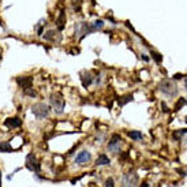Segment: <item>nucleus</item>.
<instances>
[{
  "instance_id": "1",
  "label": "nucleus",
  "mask_w": 187,
  "mask_h": 187,
  "mask_svg": "<svg viewBox=\"0 0 187 187\" xmlns=\"http://www.w3.org/2000/svg\"><path fill=\"white\" fill-rule=\"evenodd\" d=\"M31 113L37 119H46L51 113V107L46 105L45 103H36L31 107Z\"/></svg>"
},
{
  "instance_id": "2",
  "label": "nucleus",
  "mask_w": 187,
  "mask_h": 187,
  "mask_svg": "<svg viewBox=\"0 0 187 187\" xmlns=\"http://www.w3.org/2000/svg\"><path fill=\"white\" fill-rule=\"evenodd\" d=\"M49 103H51L52 109L55 111V113L57 115H62L64 112V107H66V101L64 98H62V96L59 94H52L51 98H49Z\"/></svg>"
},
{
  "instance_id": "3",
  "label": "nucleus",
  "mask_w": 187,
  "mask_h": 187,
  "mask_svg": "<svg viewBox=\"0 0 187 187\" xmlns=\"http://www.w3.org/2000/svg\"><path fill=\"white\" fill-rule=\"evenodd\" d=\"M160 90H161L163 93L167 96V97H174V96L178 94V86L176 83H174L172 81H163L161 83H160Z\"/></svg>"
},
{
  "instance_id": "4",
  "label": "nucleus",
  "mask_w": 187,
  "mask_h": 187,
  "mask_svg": "<svg viewBox=\"0 0 187 187\" xmlns=\"http://www.w3.org/2000/svg\"><path fill=\"white\" fill-rule=\"evenodd\" d=\"M26 167H28L31 172H34V174H38L40 169H41L40 161L37 160V157L34 156L33 153H29L28 156H26Z\"/></svg>"
},
{
  "instance_id": "5",
  "label": "nucleus",
  "mask_w": 187,
  "mask_h": 187,
  "mask_svg": "<svg viewBox=\"0 0 187 187\" xmlns=\"http://www.w3.org/2000/svg\"><path fill=\"white\" fill-rule=\"evenodd\" d=\"M120 142H122V137L119 134H112L109 142L107 145V149L111 152V153H118L120 150Z\"/></svg>"
},
{
  "instance_id": "6",
  "label": "nucleus",
  "mask_w": 187,
  "mask_h": 187,
  "mask_svg": "<svg viewBox=\"0 0 187 187\" xmlns=\"http://www.w3.org/2000/svg\"><path fill=\"white\" fill-rule=\"evenodd\" d=\"M124 187H138L139 185V178L135 172H128L123 178Z\"/></svg>"
},
{
  "instance_id": "7",
  "label": "nucleus",
  "mask_w": 187,
  "mask_h": 187,
  "mask_svg": "<svg viewBox=\"0 0 187 187\" xmlns=\"http://www.w3.org/2000/svg\"><path fill=\"white\" fill-rule=\"evenodd\" d=\"M90 159H92V154H90L89 150H81L79 153L77 154V157H75L74 161H75V164L82 165V164H86V163H89Z\"/></svg>"
},
{
  "instance_id": "8",
  "label": "nucleus",
  "mask_w": 187,
  "mask_h": 187,
  "mask_svg": "<svg viewBox=\"0 0 187 187\" xmlns=\"http://www.w3.org/2000/svg\"><path fill=\"white\" fill-rule=\"evenodd\" d=\"M44 40L46 41H52V42H60L62 40V34L56 30H48L46 33H44Z\"/></svg>"
},
{
  "instance_id": "9",
  "label": "nucleus",
  "mask_w": 187,
  "mask_h": 187,
  "mask_svg": "<svg viewBox=\"0 0 187 187\" xmlns=\"http://www.w3.org/2000/svg\"><path fill=\"white\" fill-rule=\"evenodd\" d=\"M16 83H18L19 87H22L23 90L28 89V87H31L33 85V78L31 77H18L16 78Z\"/></svg>"
},
{
  "instance_id": "10",
  "label": "nucleus",
  "mask_w": 187,
  "mask_h": 187,
  "mask_svg": "<svg viewBox=\"0 0 187 187\" xmlns=\"http://www.w3.org/2000/svg\"><path fill=\"white\" fill-rule=\"evenodd\" d=\"M4 124H6L7 128H19L22 126V120L19 118H16V116H14V118L6 119Z\"/></svg>"
},
{
  "instance_id": "11",
  "label": "nucleus",
  "mask_w": 187,
  "mask_h": 187,
  "mask_svg": "<svg viewBox=\"0 0 187 187\" xmlns=\"http://www.w3.org/2000/svg\"><path fill=\"white\" fill-rule=\"evenodd\" d=\"M81 81H82L83 87L90 86V85H92V82H93V77H92V74H90L89 71H83V72H81Z\"/></svg>"
},
{
  "instance_id": "12",
  "label": "nucleus",
  "mask_w": 187,
  "mask_h": 187,
  "mask_svg": "<svg viewBox=\"0 0 187 187\" xmlns=\"http://www.w3.org/2000/svg\"><path fill=\"white\" fill-rule=\"evenodd\" d=\"M109 164H111V160L108 159L107 154H100L97 157V160H96V165L103 167V165H109Z\"/></svg>"
},
{
  "instance_id": "13",
  "label": "nucleus",
  "mask_w": 187,
  "mask_h": 187,
  "mask_svg": "<svg viewBox=\"0 0 187 187\" xmlns=\"http://www.w3.org/2000/svg\"><path fill=\"white\" fill-rule=\"evenodd\" d=\"M127 135L130 137L131 139H134V141H139V139L144 138V135H142L141 131H128Z\"/></svg>"
},
{
  "instance_id": "14",
  "label": "nucleus",
  "mask_w": 187,
  "mask_h": 187,
  "mask_svg": "<svg viewBox=\"0 0 187 187\" xmlns=\"http://www.w3.org/2000/svg\"><path fill=\"white\" fill-rule=\"evenodd\" d=\"M64 19H66V15H64V11H62V13H60V15H59V18L56 19V26H57V29H59V30H63Z\"/></svg>"
},
{
  "instance_id": "15",
  "label": "nucleus",
  "mask_w": 187,
  "mask_h": 187,
  "mask_svg": "<svg viewBox=\"0 0 187 187\" xmlns=\"http://www.w3.org/2000/svg\"><path fill=\"white\" fill-rule=\"evenodd\" d=\"M13 152V148L8 142H0V153H10Z\"/></svg>"
},
{
  "instance_id": "16",
  "label": "nucleus",
  "mask_w": 187,
  "mask_h": 187,
  "mask_svg": "<svg viewBox=\"0 0 187 187\" xmlns=\"http://www.w3.org/2000/svg\"><path fill=\"white\" fill-rule=\"evenodd\" d=\"M23 93H25L26 96H29V97H36L37 96V92L33 89V87H28V89L23 90Z\"/></svg>"
},
{
  "instance_id": "17",
  "label": "nucleus",
  "mask_w": 187,
  "mask_h": 187,
  "mask_svg": "<svg viewBox=\"0 0 187 187\" xmlns=\"http://www.w3.org/2000/svg\"><path fill=\"white\" fill-rule=\"evenodd\" d=\"M104 25H105V22L103 21V19H97V21H94V23H93L96 30H101V29L104 28Z\"/></svg>"
},
{
  "instance_id": "18",
  "label": "nucleus",
  "mask_w": 187,
  "mask_h": 187,
  "mask_svg": "<svg viewBox=\"0 0 187 187\" xmlns=\"http://www.w3.org/2000/svg\"><path fill=\"white\" fill-rule=\"evenodd\" d=\"M122 98H123V100L119 101V104H120V105H124V104L130 103V101H133V96H131V94H127V96H124V97H122Z\"/></svg>"
},
{
  "instance_id": "19",
  "label": "nucleus",
  "mask_w": 187,
  "mask_h": 187,
  "mask_svg": "<svg viewBox=\"0 0 187 187\" xmlns=\"http://www.w3.org/2000/svg\"><path fill=\"white\" fill-rule=\"evenodd\" d=\"M187 104V101L185 100V98H179V101H178V104L175 105V111H179L180 108L183 107V105H186Z\"/></svg>"
},
{
  "instance_id": "20",
  "label": "nucleus",
  "mask_w": 187,
  "mask_h": 187,
  "mask_svg": "<svg viewBox=\"0 0 187 187\" xmlns=\"http://www.w3.org/2000/svg\"><path fill=\"white\" fill-rule=\"evenodd\" d=\"M152 57H153L157 63H161L163 62V56L160 53H157V52H152Z\"/></svg>"
},
{
  "instance_id": "21",
  "label": "nucleus",
  "mask_w": 187,
  "mask_h": 187,
  "mask_svg": "<svg viewBox=\"0 0 187 187\" xmlns=\"http://www.w3.org/2000/svg\"><path fill=\"white\" fill-rule=\"evenodd\" d=\"M185 134H187V128L186 130H178L176 133H174V137L178 139V138H180L182 135H185Z\"/></svg>"
},
{
  "instance_id": "22",
  "label": "nucleus",
  "mask_w": 187,
  "mask_h": 187,
  "mask_svg": "<svg viewBox=\"0 0 187 187\" xmlns=\"http://www.w3.org/2000/svg\"><path fill=\"white\" fill-rule=\"evenodd\" d=\"M105 187H115V180L112 179V178H108L107 180H105Z\"/></svg>"
},
{
  "instance_id": "23",
  "label": "nucleus",
  "mask_w": 187,
  "mask_h": 187,
  "mask_svg": "<svg viewBox=\"0 0 187 187\" xmlns=\"http://www.w3.org/2000/svg\"><path fill=\"white\" fill-rule=\"evenodd\" d=\"M141 59H142V60H144V62H149V57H148V56H146V55H145V53H142V55H141Z\"/></svg>"
},
{
  "instance_id": "24",
  "label": "nucleus",
  "mask_w": 187,
  "mask_h": 187,
  "mask_svg": "<svg viewBox=\"0 0 187 187\" xmlns=\"http://www.w3.org/2000/svg\"><path fill=\"white\" fill-rule=\"evenodd\" d=\"M161 108H163V111H164V112H168V111H169V109H168V107H167V105H165L164 103L161 104Z\"/></svg>"
},
{
  "instance_id": "25",
  "label": "nucleus",
  "mask_w": 187,
  "mask_h": 187,
  "mask_svg": "<svg viewBox=\"0 0 187 187\" xmlns=\"http://www.w3.org/2000/svg\"><path fill=\"white\" fill-rule=\"evenodd\" d=\"M182 77H183L182 74H176V75H174V79H180Z\"/></svg>"
},
{
  "instance_id": "26",
  "label": "nucleus",
  "mask_w": 187,
  "mask_h": 187,
  "mask_svg": "<svg viewBox=\"0 0 187 187\" xmlns=\"http://www.w3.org/2000/svg\"><path fill=\"white\" fill-rule=\"evenodd\" d=\"M139 187H150V186H149V183H148V182H144V183H142V185L139 186Z\"/></svg>"
},
{
  "instance_id": "27",
  "label": "nucleus",
  "mask_w": 187,
  "mask_h": 187,
  "mask_svg": "<svg viewBox=\"0 0 187 187\" xmlns=\"http://www.w3.org/2000/svg\"><path fill=\"white\" fill-rule=\"evenodd\" d=\"M185 87H186V90H187V78H186V81H185Z\"/></svg>"
},
{
  "instance_id": "28",
  "label": "nucleus",
  "mask_w": 187,
  "mask_h": 187,
  "mask_svg": "<svg viewBox=\"0 0 187 187\" xmlns=\"http://www.w3.org/2000/svg\"><path fill=\"white\" fill-rule=\"evenodd\" d=\"M186 123H187V118H186Z\"/></svg>"
},
{
  "instance_id": "29",
  "label": "nucleus",
  "mask_w": 187,
  "mask_h": 187,
  "mask_svg": "<svg viewBox=\"0 0 187 187\" xmlns=\"http://www.w3.org/2000/svg\"><path fill=\"white\" fill-rule=\"evenodd\" d=\"M0 175H2V174H0Z\"/></svg>"
}]
</instances>
